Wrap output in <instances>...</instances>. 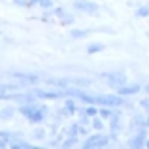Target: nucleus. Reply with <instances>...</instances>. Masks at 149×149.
<instances>
[]
</instances>
